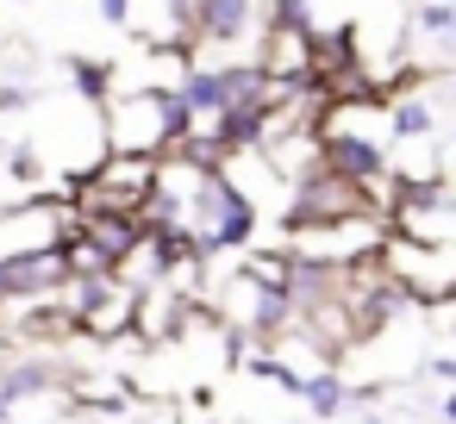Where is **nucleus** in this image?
Instances as JSON below:
<instances>
[{
	"instance_id": "f257e3e1",
	"label": "nucleus",
	"mask_w": 456,
	"mask_h": 424,
	"mask_svg": "<svg viewBox=\"0 0 456 424\" xmlns=\"http://www.w3.org/2000/svg\"><path fill=\"white\" fill-rule=\"evenodd\" d=\"M338 169L344 175H375L381 169V150L375 144H338Z\"/></svg>"
},
{
	"instance_id": "f03ea898",
	"label": "nucleus",
	"mask_w": 456,
	"mask_h": 424,
	"mask_svg": "<svg viewBox=\"0 0 456 424\" xmlns=\"http://www.w3.org/2000/svg\"><path fill=\"white\" fill-rule=\"evenodd\" d=\"M238 26H244V0H207V32L232 38Z\"/></svg>"
},
{
	"instance_id": "7ed1b4c3",
	"label": "nucleus",
	"mask_w": 456,
	"mask_h": 424,
	"mask_svg": "<svg viewBox=\"0 0 456 424\" xmlns=\"http://www.w3.org/2000/svg\"><path fill=\"white\" fill-rule=\"evenodd\" d=\"M306 399H313L319 418H331V412L344 405V387H338V380H306Z\"/></svg>"
},
{
	"instance_id": "20e7f679",
	"label": "nucleus",
	"mask_w": 456,
	"mask_h": 424,
	"mask_svg": "<svg viewBox=\"0 0 456 424\" xmlns=\"http://www.w3.org/2000/svg\"><path fill=\"white\" fill-rule=\"evenodd\" d=\"M188 100H194V107H219V100H225V82H219V76H200V82L188 88Z\"/></svg>"
},
{
	"instance_id": "39448f33",
	"label": "nucleus",
	"mask_w": 456,
	"mask_h": 424,
	"mask_svg": "<svg viewBox=\"0 0 456 424\" xmlns=\"http://www.w3.org/2000/svg\"><path fill=\"white\" fill-rule=\"evenodd\" d=\"M45 380H51L45 368H13V374H7V399H20V393H32V387H45Z\"/></svg>"
},
{
	"instance_id": "423d86ee",
	"label": "nucleus",
	"mask_w": 456,
	"mask_h": 424,
	"mask_svg": "<svg viewBox=\"0 0 456 424\" xmlns=\"http://www.w3.org/2000/svg\"><path fill=\"white\" fill-rule=\"evenodd\" d=\"M400 132H425V107H400Z\"/></svg>"
},
{
	"instance_id": "0eeeda50",
	"label": "nucleus",
	"mask_w": 456,
	"mask_h": 424,
	"mask_svg": "<svg viewBox=\"0 0 456 424\" xmlns=\"http://www.w3.org/2000/svg\"><path fill=\"white\" fill-rule=\"evenodd\" d=\"M101 13L107 20H126V0H101Z\"/></svg>"
}]
</instances>
